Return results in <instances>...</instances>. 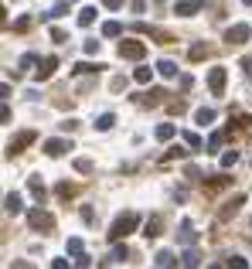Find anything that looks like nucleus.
<instances>
[{
  "instance_id": "nucleus-1",
  "label": "nucleus",
  "mask_w": 252,
  "mask_h": 269,
  "mask_svg": "<svg viewBox=\"0 0 252 269\" xmlns=\"http://www.w3.org/2000/svg\"><path fill=\"white\" fill-rule=\"evenodd\" d=\"M140 228V215L136 211H123L113 225H109V242H123L126 235H133Z\"/></svg>"
},
{
  "instance_id": "nucleus-2",
  "label": "nucleus",
  "mask_w": 252,
  "mask_h": 269,
  "mask_svg": "<svg viewBox=\"0 0 252 269\" xmlns=\"http://www.w3.org/2000/svg\"><path fill=\"white\" fill-rule=\"evenodd\" d=\"M27 225H31L34 232H51V228H55V215H48L45 208H31V211H27Z\"/></svg>"
},
{
  "instance_id": "nucleus-3",
  "label": "nucleus",
  "mask_w": 252,
  "mask_h": 269,
  "mask_svg": "<svg viewBox=\"0 0 252 269\" xmlns=\"http://www.w3.org/2000/svg\"><path fill=\"white\" fill-rule=\"evenodd\" d=\"M31 143H34V130H21V133L7 143V153L17 157V153H24V147H31Z\"/></svg>"
},
{
  "instance_id": "nucleus-4",
  "label": "nucleus",
  "mask_w": 252,
  "mask_h": 269,
  "mask_svg": "<svg viewBox=\"0 0 252 269\" xmlns=\"http://www.w3.org/2000/svg\"><path fill=\"white\" fill-rule=\"evenodd\" d=\"M249 38H252V27H249V24H232V27L225 31V41H228V45H246Z\"/></svg>"
},
{
  "instance_id": "nucleus-5",
  "label": "nucleus",
  "mask_w": 252,
  "mask_h": 269,
  "mask_svg": "<svg viewBox=\"0 0 252 269\" xmlns=\"http://www.w3.org/2000/svg\"><path fill=\"white\" fill-rule=\"evenodd\" d=\"M120 55L129 62H140L147 55V48H143V41H120Z\"/></svg>"
},
{
  "instance_id": "nucleus-6",
  "label": "nucleus",
  "mask_w": 252,
  "mask_h": 269,
  "mask_svg": "<svg viewBox=\"0 0 252 269\" xmlns=\"http://www.w3.org/2000/svg\"><path fill=\"white\" fill-rule=\"evenodd\" d=\"M225 78H228L225 68H211V72H208V89H211L215 96H222V92H225Z\"/></svg>"
},
{
  "instance_id": "nucleus-7",
  "label": "nucleus",
  "mask_w": 252,
  "mask_h": 269,
  "mask_svg": "<svg viewBox=\"0 0 252 269\" xmlns=\"http://www.w3.org/2000/svg\"><path fill=\"white\" fill-rule=\"evenodd\" d=\"M68 150H72V143H68V140H55V136H51V140H45V153H48V157H65Z\"/></svg>"
},
{
  "instance_id": "nucleus-8",
  "label": "nucleus",
  "mask_w": 252,
  "mask_h": 269,
  "mask_svg": "<svg viewBox=\"0 0 252 269\" xmlns=\"http://www.w3.org/2000/svg\"><path fill=\"white\" fill-rule=\"evenodd\" d=\"M242 204H246V198H242V195H239V198H232V201H228L222 211H218V221H228V218H232V215H235Z\"/></svg>"
},
{
  "instance_id": "nucleus-9",
  "label": "nucleus",
  "mask_w": 252,
  "mask_h": 269,
  "mask_svg": "<svg viewBox=\"0 0 252 269\" xmlns=\"http://www.w3.org/2000/svg\"><path fill=\"white\" fill-rule=\"evenodd\" d=\"M58 68V58H45L41 65L34 68V75H38V82H45V78H51V72Z\"/></svg>"
},
{
  "instance_id": "nucleus-10",
  "label": "nucleus",
  "mask_w": 252,
  "mask_h": 269,
  "mask_svg": "<svg viewBox=\"0 0 252 269\" xmlns=\"http://www.w3.org/2000/svg\"><path fill=\"white\" fill-rule=\"evenodd\" d=\"M208 55H211V45H204V41H198V45H191L188 48L191 62H201V58H208Z\"/></svg>"
},
{
  "instance_id": "nucleus-11",
  "label": "nucleus",
  "mask_w": 252,
  "mask_h": 269,
  "mask_svg": "<svg viewBox=\"0 0 252 269\" xmlns=\"http://www.w3.org/2000/svg\"><path fill=\"white\" fill-rule=\"evenodd\" d=\"M174 10H177L181 17H191V14L201 10V0H181V3H174Z\"/></svg>"
},
{
  "instance_id": "nucleus-12",
  "label": "nucleus",
  "mask_w": 252,
  "mask_h": 269,
  "mask_svg": "<svg viewBox=\"0 0 252 269\" xmlns=\"http://www.w3.org/2000/svg\"><path fill=\"white\" fill-rule=\"evenodd\" d=\"M160 228H164V215H150V221H147V239H157L160 235Z\"/></svg>"
},
{
  "instance_id": "nucleus-13",
  "label": "nucleus",
  "mask_w": 252,
  "mask_h": 269,
  "mask_svg": "<svg viewBox=\"0 0 252 269\" xmlns=\"http://www.w3.org/2000/svg\"><path fill=\"white\" fill-rule=\"evenodd\" d=\"M177 239H181L184 245H194V242H198V232H194V225H191V221H184V225H181Z\"/></svg>"
},
{
  "instance_id": "nucleus-14",
  "label": "nucleus",
  "mask_w": 252,
  "mask_h": 269,
  "mask_svg": "<svg viewBox=\"0 0 252 269\" xmlns=\"http://www.w3.org/2000/svg\"><path fill=\"white\" fill-rule=\"evenodd\" d=\"M27 188H31V195H34V201L41 204L48 195H45V184H41V177H27Z\"/></svg>"
},
{
  "instance_id": "nucleus-15",
  "label": "nucleus",
  "mask_w": 252,
  "mask_h": 269,
  "mask_svg": "<svg viewBox=\"0 0 252 269\" xmlns=\"http://www.w3.org/2000/svg\"><path fill=\"white\" fill-rule=\"evenodd\" d=\"M72 72L75 75H96V72H102V65H96V62H75Z\"/></svg>"
},
{
  "instance_id": "nucleus-16",
  "label": "nucleus",
  "mask_w": 252,
  "mask_h": 269,
  "mask_svg": "<svg viewBox=\"0 0 252 269\" xmlns=\"http://www.w3.org/2000/svg\"><path fill=\"white\" fill-rule=\"evenodd\" d=\"M164 96H167V92H160V89H150V92H147L140 102H143V106H157V102H164Z\"/></svg>"
},
{
  "instance_id": "nucleus-17",
  "label": "nucleus",
  "mask_w": 252,
  "mask_h": 269,
  "mask_svg": "<svg viewBox=\"0 0 252 269\" xmlns=\"http://www.w3.org/2000/svg\"><path fill=\"white\" fill-rule=\"evenodd\" d=\"M3 208H7V215H21V195H7Z\"/></svg>"
},
{
  "instance_id": "nucleus-18",
  "label": "nucleus",
  "mask_w": 252,
  "mask_h": 269,
  "mask_svg": "<svg viewBox=\"0 0 252 269\" xmlns=\"http://www.w3.org/2000/svg\"><path fill=\"white\" fill-rule=\"evenodd\" d=\"M157 72H160L164 78H177V65H174V62H157Z\"/></svg>"
},
{
  "instance_id": "nucleus-19",
  "label": "nucleus",
  "mask_w": 252,
  "mask_h": 269,
  "mask_svg": "<svg viewBox=\"0 0 252 269\" xmlns=\"http://www.w3.org/2000/svg\"><path fill=\"white\" fill-rule=\"evenodd\" d=\"M153 133H157V140H174V136H177V130H174L171 123H160V126H157Z\"/></svg>"
},
{
  "instance_id": "nucleus-20",
  "label": "nucleus",
  "mask_w": 252,
  "mask_h": 269,
  "mask_svg": "<svg viewBox=\"0 0 252 269\" xmlns=\"http://www.w3.org/2000/svg\"><path fill=\"white\" fill-rule=\"evenodd\" d=\"M92 21H96V7H82V10H78V24H82V27H89Z\"/></svg>"
},
{
  "instance_id": "nucleus-21",
  "label": "nucleus",
  "mask_w": 252,
  "mask_h": 269,
  "mask_svg": "<svg viewBox=\"0 0 252 269\" xmlns=\"http://www.w3.org/2000/svg\"><path fill=\"white\" fill-rule=\"evenodd\" d=\"M102 34H106V38H120V34H123V24H116V21H106V24H102Z\"/></svg>"
},
{
  "instance_id": "nucleus-22",
  "label": "nucleus",
  "mask_w": 252,
  "mask_h": 269,
  "mask_svg": "<svg viewBox=\"0 0 252 269\" xmlns=\"http://www.w3.org/2000/svg\"><path fill=\"white\" fill-rule=\"evenodd\" d=\"M150 78H153V72H150V68H133V82H136V85H147Z\"/></svg>"
},
{
  "instance_id": "nucleus-23",
  "label": "nucleus",
  "mask_w": 252,
  "mask_h": 269,
  "mask_svg": "<svg viewBox=\"0 0 252 269\" xmlns=\"http://www.w3.org/2000/svg\"><path fill=\"white\" fill-rule=\"evenodd\" d=\"M181 136H184V147H188V150H201V136H198V133H191V130H184Z\"/></svg>"
},
{
  "instance_id": "nucleus-24",
  "label": "nucleus",
  "mask_w": 252,
  "mask_h": 269,
  "mask_svg": "<svg viewBox=\"0 0 252 269\" xmlns=\"http://www.w3.org/2000/svg\"><path fill=\"white\" fill-rule=\"evenodd\" d=\"M65 14H68V0H65V3H55L45 17H48V21H58V17H65Z\"/></svg>"
},
{
  "instance_id": "nucleus-25",
  "label": "nucleus",
  "mask_w": 252,
  "mask_h": 269,
  "mask_svg": "<svg viewBox=\"0 0 252 269\" xmlns=\"http://www.w3.org/2000/svg\"><path fill=\"white\" fill-rule=\"evenodd\" d=\"M201 126H208V123H215V109H198V116H194Z\"/></svg>"
},
{
  "instance_id": "nucleus-26",
  "label": "nucleus",
  "mask_w": 252,
  "mask_h": 269,
  "mask_svg": "<svg viewBox=\"0 0 252 269\" xmlns=\"http://www.w3.org/2000/svg\"><path fill=\"white\" fill-rule=\"evenodd\" d=\"M235 164H239V153H235V150H225V153H222V167L228 171V167H235Z\"/></svg>"
},
{
  "instance_id": "nucleus-27",
  "label": "nucleus",
  "mask_w": 252,
  "mask_h": 269,
  "mask_svg": "<svg viewBox=\"0 0 252 269\" xmlns=\"http://www.w3.org/2000/svg\"><path fill=\"white\" fill-rule=\"evenodd\" d=\"M204 188H208V191H222V188H228V177H225V174H222V177H211Z\"/></svg>"
},
{
  "instance_id": "nucleus-28",
  "label": "nucleus",
  "mask_w": 252,
  "mask_h": 269,
  "mask_svg": "<svg viewBox=\"0 0 252 269\" xmlns=\"http://www.w3.org/2000/svg\"><path fill=\"white\" fill-rule=\"evenodd\" d=\"M113 259H116V263L129 259V252H126V245H123V242H113Z\"/></svg>"
},
{
  "instance_id": "nucleus-29",
  "label": "nucleus",
  "mask_w": 252,
  "mask_h": 269,
  "mask_svg": "<svg viewBox=\"0 0 252 269\" xmlns=\"http://www.w3.org/2000/svg\"><path fill=\"white\" fill-rule=\"evenodd\" d=\"M82 252H85L82 239H68V256H82Z\"/></svg>"
},
{
  "instance_id": "nucleus-30",
  "label": "nucleus",
  "mask_w": 252,
  "mask_h": 269,
  "mask_svg": "<svg viewBox=\"0 0 252 269\" xmlns=\"http://www.w3.org/2000/svg\"><path fill=\"white\" fill-rule=\"evenodd\" d=\"M153 263H157V266H174L177 259H174L171 252H157V256H153Z\"/></svg>"
},
{
  "instance_id": "nucleus-31",
  "label": "nucleus",
  "mask_w": 252,
  "mask_h": 269,
  "mask_svg": "<svg viewBox=\"0 0 252 269\" xmlns=\"http://www.w3.org/2000/svg\"><path fill=\"white\" fill-rule=\"evenodd\" d=\"M198 259H201V256H198L194 249H188V252L181 256V266H198Z\"/></svg>"
},
{
  "instance_id": "nucleus-32",
  "label": "nucleus",
  "mask_w": 252,
  "mask_h": 269,
  "mask_svg": "<svg viewBox=\"0 0 252 269\" xmlns=\"http://www.w3.org/2000/svg\"><path fill=\"white\" fill-rule=\"evenodd\" d=\"M113 123H116V116H113V113H102V116H99V123H96V126H99V130H109V126H113Z\"/></svg>"
},
{
  "instance_id": "nucleus-33",
  "label": "nucleus",
  "mask_w": 252,
  "mask_h": 269,
  "mask_svg": "<svg viewBox=\"0 0 252 269\" xmlns=\"http://www.w3.org/2000/svg\"><path fill=\"white\" fill-rule=\"evenodd\" d=\"M222 140H225V133H215V136H211V140H208V153H218Z\"/></svg>"
},
{
  "instance_id": "nucleus-34",
  "label": "nucleus",
  "mask_w": 252,
  "mask_h": 269,
  "mask_svg": "<svg viewBox=\"0 0 252 269\" xmlns=\"http://www.w3.org/2000/svg\"><path fill=\"white\" fill-rule=\"evenodd\" d=\"M225 266H228V269H246V266H249V263H246L242 256H232V259H228Z\"/></svg>"
},
{
  "instance_id": "nucleus-35",
  "label": "nucleus",
  "mask_w": 252,
  "mask_h": 269,
  "mask_svg": "<svg viewBox=\"0 0 252 269\" xmlns=\"http://www.w3.org/2000/svg\"><path fill=\"white\" fill-rule=\"evenodd\" d=\"M75 171H78V174H89V171H92V160H82V157H78V160H75Z\"/></svg>"
},
{
  "instance_id": "nucleus-36",
  "label": "nucleus",
  "mask_w": 252,
  "mask_h": 269,
  "mask_svg": "<svg viewBox=\"0 0 252 269\" xmlns=\"http://www.w3.org/2000/svg\"><path fill=\"white\" fill-rule=\"evenodd\" d=\"M85 55H99V41H96V38L85 41Z\"/></svg>"
},
{
  "instance_id": "nucleus-37",
  "label": "nucleus",
  "mask_w": 252,
  "mask_h": 269,
  "mask_svg": "<svg viewBox=\"0 0 252 269\" xmlns=\"http://www.w3.org/2000/svg\"><path fill=\"white\" fill-rule=\"evenodd\" d=\"M58 195H62V198H72V195H75V184H58Z\"/></svg>"
},
{
  "instance_id": "nucleus-38",
  "label": "nucleus",
  "mask_w": 252,
  "mask_h": 269,
  "mask_svg": "<svg viewBox=\"0 0 252 269\" xmlns=\"http://www.w3.org/2000/svg\"><path fill=\"white\" fill-rule=\"evenodd\" d=\"M167 113H184V99H174V102L167 106Z\"/></svg>"
},
{
  "instance_id": "nucleus-39",
  "label": "nucleus",
  "mask_w": 252,
  "mask_h": 269,
  "mask_svg": "<svg viewBox=\"0 0 252 269\" xmlns=\"http://www.w3.org/2000/svg\"><path fill=\"white\" fill-rule=\"evenodd\" d=\"M242 72H246V78L252 82V55H249V58H242Z\"/></svg>"
},
{
  "instance_id": "nucleus-40",
  "label": "nucleus",
  "mask_w": 252,
  "mask_h": 269,
  "mask_svg": "<svg viewBox=\"0 0 252 269\" xmlns=\"http://www.w3.org/2000/svg\"><path fill=\"white\" fill-rule=\"evenodd\" d=\"M177 82H181V89H191L194 85V75H177Z\"/></svg>"
},
{
  "instance_id": "nucleus-41",
  "label": "nucleus",
  "mask_w": 252,
  "mask_h": 269,
  "mask_svg": "<svg viewBox=\"0 0 252 269\" xmlns=\"http://www.w3.org/2000/svg\"><path fill=\"white\" fill-rule=\"evenodd\" d=\"M14 27H17V31H31V17H21Z\"/></svg>"
},
{
  "instance_id": "nucleus-42",
  "label": "nucleus",
  "mask_w": 252,
  "mask_h": 269,
  "mask_svg": "<svg viewBox=\"0 0 252 269\" xmlns=\"http://www.w3.org/2000/svg\"><path fill=\"white\" fill-rule=\"evenodd\" d=\"M7 99H10V85H7V82H0V102H7Z\"/></svg>"
},
{
  "instance_id": "nucleus-43",
  "label": "nucleus",
  "mask_w": 252,
  "mask_h": 269,
  "mask_svg": "<svg viewBox=\"0 0 252 269\" xmlns=\"http://www.w3.org/2000/svg\"><path fill=\"white\" fill-rule=\"evenodd\" d=\"M62 130H65V133H75V130H78V123H75V120H65Z\"/></svg>"
},
{
  "instance_id": "nucleus-44",
  "label": "nucleus",
  "mask_w": 252,
  "mask_h": 269,
  "mask_svg": "<svg viewBox=\"0 0 252 269\" xmlns=\"http://www.w3.org/2000/svg\"><path fill=\"white\" fill-rule=\"evenodd\" d=\"M51 41H58V45L65 41V31H62V27H51Z\"/></svg>"
},
{
  "instance_id": "nucleus-45",
  "label": "nucleus",
  "mask_w": 252,
  "mask_h": 269,
  "mask_svg": "<svg viewBox=\"0 0 252 269\" xmlns=\"http://www.w3.org/2000/svg\"><path fill=\"white\" fill-rule=\"evenodd\" d=\"M21 65H24V68H34V65H38V58H34V55H24V62H21Z\"/></svg>"
},
{
  "instance_id": "nucleus-46",
  "label": "nucleus",
  "mask_w": 252,
  "mask_h": 269,
  "mask_svg": "<svg viewBox=\"0 0 252 269\" xmlns=\"http://www.w3.org/2000/svg\"><path fill=\"white\" fill-rule=\"evenodd\" d=\"M7 120H10V109H7V106L0 102V123H7Z\"/></svg>"
},
{
  "instance_id": "nucleus-47",
  "label": "nucleus",
  "mask_w": 252,
  "mask_h": 269,
  "mask_svg": "<svg viewBox=\"0 0 252 269\" xmlns=\"http://www.w3.org/2000/svg\"><path fill=\"white\" fill-rule=\"evenodd\" d=\"M102 3H106L109 10H116V7H123V0H102Z\"/></svg>"
},
{
  "instance_id": "nucleus-48",
  "label": "nucleus",
  "mask_w": 252,
  "mask_h": 269,
  "mask_svg": "<svg viewBox=\"0 0 252 269\" xmlns=\"http://www.w3.org/2000/svg\"><path fill=\"white\" fill-rule=\"evenodd\" d=\"M3 24H7V7L0 3V27H3Z\"/></svg>"
},
{
  "instance_id": "nucleus-49",
  "label": "nucleus",
  "mask_w": 252,
  "mask_h": 269,
  "mask_svg": "<svg viewBox=\"0 0 252 269\" xmlns=\"http://www.w3.org/2000/svg\"><path fill=\"white\" fill-rule=\"evenodd\" d=\"M68 3H72V0H68Z\"/></svg>"
}]
</instances>
